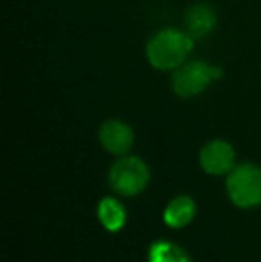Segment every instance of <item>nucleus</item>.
Listing matches in <instances>:
<instances>
[{
    "mask_svg": "<svg viewBox=\"0 0 261 262\" xmlns=\"http://www.w3.org/2000/svg\"><path fill=\"white\" fill-rule=\"evenodd\" d=\"M98 141L106 152L113 156H127L134 145V130L129 123L118 118L106 120L98 128Z\"/></svg>",
    "mask_w": 261,
    "mask_h": 262,
    "instance_id": "423d86ee",
    "label": "nucleus"
},
{
    "mask_svg": "<svg viewBox=\"0 0 261 262\" xmlns=\"http://www.w3.org/2000/svg\"><path fill=\"white\" fill-rule=\"evenodd\" d=\"M195 49V39L186 32V29L163 27L154 32L145 45V57L154 70L174 72L188 61Z\"/></svg>",
    "mask_w": 261,
    "mask_h": 262,
    "instance_id": "f257e3e1",
    "label": "nucleus"
},
{
    "mask_svg": "<svg viewBox=\"0 0 261 262\" xmlns=\"http://www.w3.org/2000/svg\"><path fill=\"white\" fill-rule=\"evenodd\" d=\"M198 162L200 168L209 175H227L234 168L236 152L226 139H211L200 148Z\"/></svg>",
    "mask_w": 261,
    "mask_h": 262,
    "instance_id": "39448f33",
    "label": "nucleus"
},
{
    "mask_svg": "<svg viewBox=\"0 0 261 262\" xmlns=\"http://www.w3.org/2000/svg\"><path fill=\"white\" fill-rule=\"evenodd\" d=\"M226 189L231 202L240 209L261 205V168L251 162L238 164L227 173Z\"/></svg>",
    "mask_w": 261,
    "mask_h": 262,
    "instance_id": "7ed1b4c3",
    "label": "nucleus"
},
{
    "mask_svg": "<svg viewBox=\"0 0 261 262\" xmlns=\"http://www.w3.org/2000/svg\"><path fill=\"white\" fill-rule=\"evenodd\" d=\"M222 77V66L202 61V59H193V61H186L185 64L172 72L170 88L175 97L190 100V98H195L200 93H204L213 82L220 80Z\"/></svg>",
    "mask_w": 261,
    "mask_h": 262,
    "instance_id": "f03ea898",
    "label": "nucleus"
},
{
    "mask_svg": "<svg viewBox=\"0 0 261 262\" xmlns=\"http://www.w3.org/2000/svg\"><path fill=\"white\" fill-rule=\"evenodd\" d=\"M195 202L186 194H181V196H175L172 202H168L163 212V220L167 227L170 228H185L195 217Z\"/></svg>",
    "mask_w": 261,
    "mask_h": 262,
    "instance_id": "6e6552de",
    "label": "nucleus"
},
{
    "mask_svg": "<svg viewBox=\"0 0 261 262\" xmlns=\"http://www.w3.org/2000/svg\"><path fill=\"white\" fill-rule=\"evenodd\" d=\"M97 214L102 227L109 232H118L126 225V210H124L122 204L118 200H115V198L101 200Z\"/></svg>",
    "mask_w": 261,
    "mask_h": 262,
    "instance_id": "1a4fd4ad",
    "label": "nucleus"
},
{
    "mask_svg": "<svg viewBox=\"0 0 261 262\" xmlns=\"http://www.w3.org/2000/svg\"><path fill=\"white\" fill-rule=\"evenodd\" d=\"M216 11L213 6L206 2H195L185 13V29L193 39H204L216 27Z\"/></svg>",
    "mask_w": 261,
    "mask_h": 262,
    "instance_id": "0eeeda50",
    "label": "nucleus"
},
{
    "mask_svg": "<svg viewBox=\"0 0 261 262\" xmlns=\"http://www.w3.org/2000/svg\"><path fill=\"white\" fill-rule=\"evenodd\" d=\"M149 262H192L188 253L175 243L156 241L149 250Z\"/></svg>",
    "mask_w": 261,
    "mask_h": 262,
    "instance_id": "9d476101",
    "label": "nucleus"
},
{
    "mask_svg": "<svg viewBox=\"0 0 261 262\" xmlns=\"http://www.w3.org/2000/svg\"><path fill=\"white\" fill-rule=\"evenodd\" d=\"M109 187L122 196L139 194L150 180L149 166L136 156H122L109 168Z\"/></svg>",
    "mask_w": 261,
    "mask_h": 262,
    "instance_id": "20e7f679",
    "label": "nucleus"
}]
</instances>
